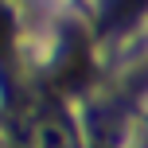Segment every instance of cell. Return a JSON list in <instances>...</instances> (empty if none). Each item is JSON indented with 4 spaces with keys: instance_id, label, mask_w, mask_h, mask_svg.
<instances>
[{
    "instance_id": "4",
    "label": "cell",
    "mask_w": 148,
    "mask_h": 148,
    "mask_svg": "<svg viewBox=\"0 0 148 148\" xmlns=\"http://www.w3.org/2000/svg\"><path fill=\"white\" fill-rule=\"evenodd\" d=\"M0 148H12V144H4V140H0Z\"/></svg>"
},
{
    "instance_id": "3",
    "label": "cell",
    "mask_w": 148,
    "mask_h": 148,
    "mask_svg": "<svg viewBox=\"0 0 148 148\" xmlns=\"http://www.w3.org/2000/svg\"><path fill=\"white\" fill-rule=\"evenodd\" d=\"M8 31H12V23H8V16H4V12H0V47H4V43H8Z\"/></svg>"
},
{
    "instance_id": "2",
    "label": "cell",
    "mask_w": 148,
    "mask_h": 148,
    "mask_svg": "<svg viewBox=\"0 0 148 148\" xmlns=\"http://www.w3.org/2000/svg\"><path fill=\"white\" fill-rule=\"evenodd\" d=\"M82 78H86V59H82L78 51H70L66 66L59 70V82H62V86H82Z\"/></svg>"
},
{
    "instance_id": "1",
    "label": "cell",
    "mask_w": 148,
    "mask_h": 148,
    "mask_svg": "<svg viewBox=\"0 0 148 148\" xmlns=\"http://www.w3.org/2000/svg\"><path fill=\"white\" fill-rule=\"evenodd\" d=\"M35 133H39V144L43 148H78V136H74V129L62 117H43Z\"/></svg>"
}]
</instances>
